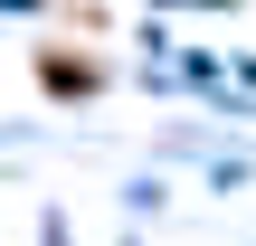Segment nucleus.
Wrapping results in <instances>:
<instances>
[{
  "instance_id": "nucleus-1",
  "label": "nucleus",
  "mask_w": 256,
  "mask_h": 246,
  "mask_svg": "<svg viewBox=\"0 0 256 246\" xmlns=\"http://www.w3.org/2000/svg\"><path fill=\"white\" fill-rule=\"evenodd\" d=\"M38 76H48V95H95V85H104V66H95V57H66V47H48Z\"/></svg>"
}]
</instances>
